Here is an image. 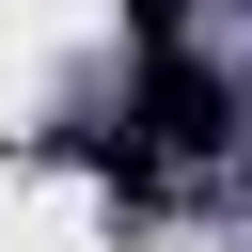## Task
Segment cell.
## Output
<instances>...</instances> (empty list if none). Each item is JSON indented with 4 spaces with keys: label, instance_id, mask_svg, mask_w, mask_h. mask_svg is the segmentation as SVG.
Wrapping results in <instances>:
<instances>
[{
    "label": "cell",
    "instance_id": "1",
    "mask_svg": "<svg viewBox=\"0 0 252 252\" xmlns=\"http://www.w3.org/2000/svg\"><path fill=\"white\" fill-rule=\"evenodd\" d=\"M126 126H142V158H220V142H252V126H236V79H220V63H189V47H158V63H142Z\"/></svg>",
    "mask_w": 252,
    "mask_h": 252
},
{
    "label": "cell",
    "instance_id": "2",
    "mask_svg": "<svg viewBox=\"0 0 252 252\" xmlns=\"http://www.w3.org/2000/svg\"><path fill=\"white\" fill-rule=\"evenodd\" d=\"M126 16H142V32H173V16H189V0H126Z\"/></svg>",
    "mask_w": 252,
    "mask_h": 252
}]
</instances>
